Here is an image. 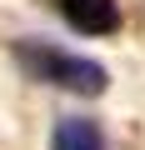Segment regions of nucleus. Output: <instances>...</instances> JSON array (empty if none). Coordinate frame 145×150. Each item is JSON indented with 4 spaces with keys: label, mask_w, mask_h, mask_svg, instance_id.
I'll list each match as a JSON object with an SVG mask.
<instances>
[{
    "label": "nucleus",
    "mask_w": 145,
    "mask_h": 150,
    "mask_svg": "<svg viewBox=\"0 0 145 150\" xmlns=\"http://www.w3.org/2000/svg\"><path fill=\"white\" fill-rule=\"evenodd\" d=\"M50 150H105V135L85 115H65L55 125V135H50Z\"/></svg>",
    "instance_id": "obj_3"
},
{
    "label": "nucleus",
    "mask_w": 145,
    "mask_h": 150,
    "mask_svg": "<svg viewBox=\"0 0 145 150\" xmlns=\"http://www.w3.org/2000/svg\"><path fill=\"white\" fill-rule=\"evenodd\" d=\"M20 65L45 85H60L70 95H100L110 85L105 65L85 60V55H70V50H55V45H20Z\"/></svg>",
    "instance_id": "obj_1"
},
{
    "label": "nucleus",
    "mask_w": 145,
    "mask_h": 150,
    "mask_svg": "<svg viewBox=\"0 0 145 150\" xmlns=\"http://www.w3.org/2000/svg\"><path fill=\"white\" fill-rule=\"evenodd\" d=\"M60 15L80 35H115L120 30V5L115 0H60Z\"/></svg>",
    "instance_id": "obj_2"
}]
</instances>
